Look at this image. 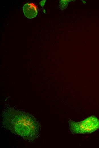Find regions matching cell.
I'll list each match as a JSON object with an SVG mask.
<instances>
[{"label":"cell","mask_w":99,"mask_h":148,"mask_svg":"<svg viewBox=\"0 0 99 148\" xmlns=\"http://www.w3.org/2000/svg\"><path fill=\"white\" fill-rule=\"evenodd\" d=\"M3 126L12 133L30 142L38 137L40 130L39 123L30 114L12 108L7 109L2 114Z\"/></svg>","instance_id":"1"},{"label":"cell","mask_w":99,"mask_h":148,"mask_svg":"<svg viewBox=\"0 0 99 148\" xmlns=\"http://www.w3.org/2000/svg\"><path fill=\"white\" fill-rule=\"evenodd\" d=\"M69 124L70 130L74 133H90L99 128V120L93 116L79 122L70 120Z\"/></svg>","instance_id":"2"},{"label":"cell","mask_w":99,"mask_h":148,"mask_svg":"<svg viewBox=\"0 0 99 148\" xmlns=\"http://www.w3.org/2000/svg\"><path fill=\"white\" fill-rule=\"evenodd\" d=\"M23 11L25 16L29 18H32L37 15V7L33 3H28L23 7Z\"/></svg>","instance_id":"3"},{"label":"cell","mask_w":99,"mask_h":148,"mask_svg":"<svg viewBox=\"0 0 99 148\" xmlns=\"http://www.w3.org/2000/svg\"><path fill=\"white\" fill-rule=\"evenodd\" d=\"M82 1L83 3H84V4H85V3L86 2H85L84 1Z\"/></svg>","instance_id":"4"}]
</instances>
